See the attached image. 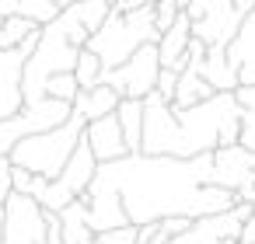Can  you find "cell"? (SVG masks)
<instances>
[{
    "label": "cell",
    "mask_w": 255,
    "mask_h": 244,
    "mask_svg": "<svg viewBox=\"0 0 255 244\" xmlns=\"http://www.w3.org/2000/svg\"><path fill=\"white\" fill-rule=\"evenodd\" d=\"M42 32V28H39ZM39 32L28 35L18 49H0V122L11 119L21 112L25 105V94H21V74H25V63L39 42Z\"/></svg>",
    "instance_id": "cell-9"
},
{
    "label": "cell",
    "mask_w": 255,
    "mask_h": 244,
    "mask_svg": "<svg viewBox=\"0 0 255 244\" xmlns=\"http://www.w3.org/2000/svg\"><path fill=\"white\" fill-rule=\"evenodd\" d=\"M74 105L67 101H56V98H42V101H32V105H21L18 115L0 122V157H7L14 143H21L25 136H35V133H46V129H56L70 119Z\"/></svg>",
    "instance_id": "cell-6"
},
{
    "label": "cell",
    "mask_w": 255,
    "mask_h": 244,
    "mask_svg": "<svg viewBox=\"0 0 255 244\" xmlns=\"http://www.w3.org/2000/svg\"><path fill=\"white\" fill-rule=\"evenodd\" d=\"M102 74H105L102 60H98V56L84 46V49L77 53V63H74V81H77V87H81V91L98 87V84H102Z\"/></svg>",
    "instance_id": "cell-21"
},
{
    "label": "cell",
    "mask_w": 255,
    "mask_h": 244,
    "mask_svg": "<svg viewBox=\"0 0 255 244\" xmlns=\"http://www.w3.org/2000/svg\"><path fill=\"white\" fill-rule=\"evenodd\" d=\"M203 77H206V84H210L213 91H227V94L238 91V77H234V70L227 67L224 49H206V56H203Z\"/></svg>",
    "instance_id": "cell-19"
},
{
    "label": "cell",
    "mask_w": 255,
    "mask_h": 244,
    "mask_svg": "<svg viewBox=\"0 0 255 244\" xmlns=\"http://www.w3.org/2000/svg\"><path fill=\"white\" fill-rule=\"evenodd\" d=\"M157 74H161V60H157V42H147L140 46L126 63L112 67L102 74V84H109L119 98H147L157 84Z\"/></svg>",
    "instance_id": "cell-7"
},
{
    "label": "cell",
    "mask_w": 255,
    "mask_h": 244,
    "mask_svg": "<svg viewBox=\"0 0 255 244\" xmlns=\"http://www.w3.org/2000/svg\"><path fill=\"white\" fill-rule=\"evenodd\" d=\"M0 244H4V220H0Z\"/></svg>",
    "instance_id": "cell-31"
},
{
    "label": "cell",
    "mask_w": 255,
    "mask_h": 244,
    "mask_svg": "<svg viewBox=\"0 0 255 244\" xmlns=\"http://www.w3.org/2000/svg\"><path fill=\"white\" fill-rule=\"evenodd\" d=\"M255 171V150L234 143V147H217L213 150V171H210V185L220 188H238L241 181H248V174Z\"/></svg>",
    "instance_id": "cell-11"
},
{
    "label": "cell",
    "mask_w": 255,
    "mask_h": 244,
    "mask_svg": "<svg viewBox=\"0 0 255 244\" xmlns=\"http://www.w3.org/2000/svg\"><path fill=\"white\" fill-rule=\"evenodd\" d=\"M88 28L81 25V11L77 4L63 7L49 25H42L39 32V42L25 63V74H21V94H25V105L32 101H42L46 98V81L56 77V74H74V63H77V53L88 46Z\"/></svg>",
    "instance_id": "cell-3"
},
{
    "label": "cell",
    "mask_w": 255,
    "mask_h": 244,
    "mask_svg": "<svg viewBox=\"0 0 255 244\" xmlns=\"http://www.w3.org/2000/svg\"><path fill=\"white\" fill-rule=\"evenodd\" d=\"M0 220H4V244H42L49 230V209L21 192L7 195Z\"/></svg>",
    "instance_id": "cell-8"
},
{
    "label": "cell",
    "mask_w": 255,
    "mask_h": 244,
    "mask_svg": "<svg viewBox=\"0 0 255 244\" xmlns=\"http://www.w3.org/2000/svg\"><path fill=\"white\" fill-rule=\"evenodd\" d=\"M42 244H63V237H60V216L56 213H49V230H46Z\"/></svg>",
    "instance_id": "cell-27"
},
{
    "label": "cell",
    "mask_w": 255,
    "mask_h": 244,
    "mask_svg": "<svg viewBox=\"0 0 255 244\" xmlns=\"http://www.w3.org/2000/svg\"><path fill=\"white\" fill-rule=\"evenodd\" d=\"M238 244H255V220L248 216L245 223H241V234H238Z\"/></svg>",
    "instance_id": "cell-28"
},
{
    "label": "cell",
    "mask_w": 255,
    "mask_h": 244,
    "mask_svg": "<svg viewBox=\"0 0 255 244\" xmlns=\"http://www.w3.org/2000/svg\"><path fill=\"white\" fill-rule=\"evenodd\" d=\"M116 105H119V94H116L109 84H98V87L81 91V94L74 98V112H77L84 122H95V119H102V115H112Z\"/></svg>",
    "instance_id": "cell-18"
},
{
    "label": "cell",
    "mask_w": 255,
    "mask_h": 244,
    "mask_svg": "<svg viewBox=\"0 0 255 244\" xmlns=\"http://www.w3.org/2000/svg\"><path fill=\"white\" fill-rule=\"evenodd\" d=\"M171 4H175L178 11H185V7H189V0H171Z\"/></svg>",
    "instance_id": "cell-30"
},
{
    "label": "cell",
    "mask_w": 255,
    "mask_h": 244,
    "mask_svg": "<svg viewBox=\"0 0 255 244\" xmlns=\"http://www.w3.org/2000/svg\"><path fill=\"white\" fill-rule=\"evenodd\" d=\"M81 140L88 143V150H91V157H95L98 164H109V161L126 157V143H123V129H119L116 112H112V115H102V119H95V122H84Z\"/></svg>",
    "instance_id": "cell-13"
},
{
    "label": "cell",
    "mask_w": 255,
    "mask_h": 244,
    "mask_svg": "<svg viewBox=\"0 0 255 244\" xmlns=\"http://www.w3.org/2000/svg\"><path fill=\"white\" fill-rule=\"evenodd\" d=\"M95 244H136V227L126 223L116 230H102V234H95Z\"/></svg>",
    "instance_id": "cell-24"
},
{
    "label": "cell",
    "mask_w": 255,
    "mask_h": 244,
    "mask_svg": "<svg viewBox=\"0 0 255 244\" xmlns=\"http://www.w3.org/2000/svg\"><path fill=\"white\" fill-rule=\"evenodd\" d=\"M252 220H255V202H252Z\"/></svg>",
    "instance_id": "cell-32"
},
{
    "label": "cell",
    "mask_w": 255,
    "mask_h": 244,
    "mask_svg": "<svg viewBox=\"0 0 255 244\" xmlns=\"http://www.w3.org/2000/svg\"><path fill=\"white\" fill-rule=\"evenodd\" d=\"M157 39L161 35L154 28V7H136V11H126V14L112 11L105 18V25L88 39V49L102 60L105 70H112V67L126 63L140 46L157 42Z\"/></svg>",
    "instance_id": "cell-5"
},
{
    "label": "cell",
    "mask_w": 255,
    "mask_h": 244,
    "mask_svg": "<svg viewBox=\"0 0 255 244\" xmlns=\"http://www.w3.org/2000/svg\"><path fill=\"white\" fill-rule=\"evenodd\" d=\"M42 25H35L32 18H25V14H11V18H4V25H0V49H18L28 35H35Z\"/></svg>",
    "instance_id": "cell-20"
},
{
    "label": "cell",
    "mask_w": 255,
    "mask_h": 244,
    "mask_svg": "<svg viewBox=\"0 0 255 244\" xmlns=\"http://www.w3.org/2000/svg\"><path fill=\"white\" fill-rule=\"evenodd\" d=\"M175 84H178V74L161 67V74H157V84H154V94H161V98L171 105V98H175Z\"/></svg>",
    "instance_id": "cell-25"
},
{
    "label": "cell",
    "mask_w": 255,
    "mask_h": 244,
    "mask_svg": "<svg viewBox=\"0 0 255 244\" xmlns=\"http://www.w3.org/2000/svg\"><path fill=\"white\" fill-rule=\"evenodd\" d=\"M81 133H84V119L77 112H70V119L56 129H46V133H35V136H25L21 143L11 147L7 161L14 167H25L32 174H42V178H60L63 164L70 161L74 147L81 143Z\"/></svg>",
    "instance_id": "cell-4"
},
{
    "label": "cell",
    "mask_w": 255,
    "mask_h": 244,
    "mask_svg": "<svg viewBox=\"0 0 255 244\" xmlns=\"http://www.w3.org/2000/svg\"><path fill=\"white\" fill-rule=\"evenodd\" d=\"M189 42H192V21L182 11L175 18V25L168 32H161V39H157V60H161V67L182 74V67L189 63Z\"/></svg>",
    "instance_id": "cell-14"
},
{
    "label": "cell",
    "mask_w": 255,
    "mask_h": 244,
    "mask_svg": "<svg viewBox=\"0 0 255 244\" xmlns=\"http://www.w3.org/2000/svg\"><path fill=\"white\" fill-rule=\"evenodd\" d=\"M77 94H81V87H77L74 74H56V77H49V81H46V98H56V101L74 105V98H77Z\"/></svg>",
    "instance_id": "cell-23"
},
{
    "label": "cell",
    "mask_w": 255,
    "mask_h": 244,
    "mask_svg": "<svg viewBox=\"0 0 255 244\" xmlns=\"http://www.w3.org/2000/svg\"><path fill=\"white\" fill-rule=\"evenodd\" d=\"M241 115L245 108L227 91H217L213 98L189 108H171L161 94L150 91L143 98L140 154L192 161L199 154H213L217 147H234L241 140Z\"/></svg>",
    "instance_id": "cell-2"
},
{
    "label": "cell",
    "mask_w": 255,
    "mask_h": 244,
    "mask_svg": "<svg viewBox=\"0 0 255 244\" xmlns=\"http://www.w3.org/2000/svg\"><path fill=\"white\" fill-rule=\"evenodd\" d=\"M224 56H227V67L238 77V87H255V11L238 25Z\"/></svg>",
    "instance_id": "cell-12"
},
{
    "label": "cell",
    "mask_w": 255,
    "mask_h": 244,
    "mask_svg": "<svg viewBox=\"0 0 255 244\" xmlns=\"http://www.w3.org/2000/svg\"><path fill=\"white\" fill-rule=\"evenodd\" d=\"M252 216V206L238 202L234 209L227 213H217V216H203V220H192V227L164 244H234L238 234H241V223Z\"/></svg>",
    "instance_id": "cell-10"
},
{
    "label": "cell",
    "mask_w": 255,
    "mask_h": 244,
    "mask_svg": "<svg viewBox=\"0 0 255 244\" xmlns=\"http://www.w3.org/2000/svg\"><path fill=\"white\" fill-rule=\"evenodd\" d=\"M95 171H98V161L91 157V150H88V143L81 140L77 147H74V154H70V161L63 164V171H60V178H53V181H60L74 199H81L84 192H88V185H91V178H95Z\"/></svg>",
    "instance_id": "cell-15"
},
{
    "label": "cell",
    "mask_w": 255,
    "mask_h": 244,
    "mask_svg": "<svg viewBox=\"0 0 255 244\" xmlns=\"http://www.w3.org/2000/svg\"><path fill=\"white\" fill-rule=\"evenodd\" d=\"M116 119H119V129H123L126 154H140V140H143V101L140 98H119Z\"/></svg>",
    "instance_id": "cell-17"
},
{
    "label": "cell",
    "mask_w": 255,
    "mask_h": 244,
    "mask_svg": "<svg viewBox=\"0 0 255 244\" xmlns=\"http://www.w3.org/2000/svg\"><path fill=\"white\" fill-rule=\"evenodd\" d=\"M109 4H116V0H109Z\"/></svg>",
    "instance_id": "cell-33"
},
{
    "label": "cell",
    "mask_w": 255,
    "mask_h": 244,
    "mask_svg": "<svg viewBox=\"0 0 255 244\" xmlns=\"http://www.w3.org/2000/svg\"><path fill=\"white\" fill-rule=\"evenodd\" d=\"M213 154H199L192 161L178 157H150V154H126L119 161L98 164L95 185L112 188L123 202V213L133 227L157 223L168 216H217L238 206L231 188L210 185Z\"/></svg>",
    "instance_id": "cell-1"
},
{
    "label": "cell",
    "mask_w": 255,
    "mask_h": 244,
    "mask_svg": "<svg viewBox=\"0 0 255 244\" xmlns=\"http://www.w3.org/2000/svg\"><path fill=\"white\" fill-rule=\"evenodd\" d=\"M161 223V230H164V237L171 241V237H178V234H185L189 227H192V220L189 216H168V220H157Z\"/></svg>",
    "instance_id": "cell-26"
},
{
    "label": "cell",
    "mask_w": 255,
    "mask_h": 244,
    "mask_svg": "<svg viewBox=\"0 0 255 244\" xmlns=\"http://www.w3.org/2000/svg\"><path fill=\"white\" fill-rule=\"evenodd\" d=\"M46 185H49V178H42V174H32V171H25V167H14L11 164V188L14 192H21V195H28V199H42L46 195Z\"/></svg>",
    "instance_id": "cell-22"
},
{
    "label": "cell",
    "mask_w": 255,
    "mask_h": 244,
    "mask_svg": "<svg viewBox=\"0 0 255 244\" xmlns=\"http://www.w3.org/2000/svg\"><path fill=\"white\" fill-rule=\"evenodd\" d=\"M60 216V237L63 244H95V230L88 223V206L84 199H74L67 209L56 213Z\"/></svg>",
    "instance_id": "cell-16"
},
{
    "label": "cell",
    "mask_w": 255,
    "mask_h": 244,
    "mask_svg": "<svg viewBox=\"0 0 255 244\" xmlns=\"http://www.w3.org/2000/svg\"><path fill=\"white\" fill-rule=\"evenodd\" d=\"M53 4H56V7L63 11V7H70V4H77V0H53Z\"/></svg>",
    "instance_id": "cell-29"
}]
</instances>
